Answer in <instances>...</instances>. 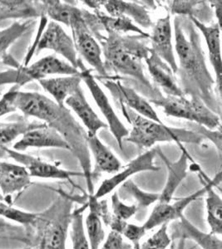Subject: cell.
<instances>
[{"mask_svg":"<svg viewBox=\"0 0 222 249\" xmlns=\"http://www.w3.org/2000/svg\"><path fill=\"white\" fill-rule=\"evenodd\" d=\"M158 150L159 148L147 150L144 153L141 154L133 159L126 164L125 166H122L113 176L103 180V183L97 188L96 192H94L91 196L95 199L99 200L113 192L117 187L123 185L134 175L146 171H159V166L155 164V159L158 155Z\"/></svg>","mask_w":222,"mask_h":249,"instance_id":"cell-10","label":"cell"},{"mask_svg":"<svg viewBox=\"0 0 222 249\" xmlns=\"http://www.w3.org/2000/svg\"><path fill=\"white\" fill-rule=\"evenodd\" d=\"M2 150L9 155L10 158L23 165L28 170L29 176L31 177H37L42 178H54L68 180L74 186L77 187L74 184L72 178L74 176H83V172H75L72 170H64L57 167V165L49 162L43 161L41 159L36 158L35 156H29L22 153L17 150H11L9 148H2Z\"/></svg>","mask_w":222,"mask_h":249,"instance_id":"cell-13","label":"cell"},{"mask_svg":"<svg viewBox=\"0 0 222 249\" xmlns=\"http://www.w3.org/2000/svg\"><path fill=\"white\" fill-rule=\"evenodd\" d=\"M126 191L130 194L137 201V206L140 208H148L151 204H157L159 200V193H149L141 190L133 182L129 179L122 185Z\"/></svg>","mask_w":222,"mask_h":249,"instance_id":"cell-36","label":"cell"},{"mask_svg":"<svg viewBox=\"0 0 222 249\" xmlns=\"http://www.w3.org/2000/svg\"><path fill=\"white\" fill-rule=\"evenodd\" d=\"M193 23L195 28L199 29L203 34L205 44L209 53V58L211 66L216 73V87L221 96L222 89V52H221V26L218 23H213L211 25H206L205 23L200 22L192 17H188Z\"/></svg>","mask_w":222,"mask_h":249,"instance_id":"cell-16","label":"cell"},{"mask_svg":"<svg viewBox=\"0 0 222 249\" xmlns=\"http://www.w3.org/2000/svg\"><path fill=\"white\" fill-rule=\"evenodd\" d=\"M146 232L147 231L143 228V225L140 226V225L127 223L123 230L122 235L132 244L134 249H139L141 240L145 236Z\"/></svg>","mask_w":222,"mask_h":249,"instance_id":"cell-39","label":"cell"},{"mask_svg":"<svg viewBox=\"0 0 222 249\" xmlns=\"http://www.w3.org/2000/svg\"><path fill=\"white\" fill-rule=\"evenodd\" d=\"M205 177V176H204ZM211 179L205 177V185L202 190L191 194L189 196L177 199L170 203H157L151 214L143 224V228L148 232L155 228H159L163 224H169L171 221L178 220L184 214V211L192 202L197 200L202 196H205Z\"/></svg>","mask_w":222,"mask_h":249,"instance_id":"cell-12","label":"cell"},{"mask_svg":"<svg viewBox=\"0 0 222 249\" xmlns=\"http://www.w3.org/2000/svg\"><path fill=\"white\" fill-rule=\"evenodd\" d=\"M158 155L165 162L167 168V178L162 193H160L159 200L157 203H170L181 183L187 176L188 161L194 162L185 148L182 149V154L177 161L171 162L158 150Z\"/></svg>","mask_w":222,"mask_h":249,"instance_id":"cell-15","label":"cell"},{"mask_svg":"<svg viewBox=\"0 0 222 249\" xmlns=\"http://www.w3.org/2000/svg\"><path fill=\"white\" fill-rule=\"evenodd\" d=\"M5 200V198L3 197V195L0 193V201H4Z\"/></svg>","mask_w":222,"mask_h":249,"instance_id":"cell-46","label":"cell"},{"mask_svg":"<svg viewBox=\"0 0 222 249\" xmlns=\"http://www.w3.org/2000/svg\"><path fill=\"white\" fill-rule=\"evenodd\" d=\"M29 148H57L70 150L65 140L56 130L49 126L30 130L14 145V150L20 152Z\"/></svg>","mask_w":222,"mask_h":249,"instance_id":"cell-18","label":"cell"},{"mask_svg":"<svg viewBox=\"0 0 222 249\" xmlns=\"http://www.w3.org/2000/svg\"><path fill=\"white\" fill-rule=\"evenodd\" d=\"M111 205L112 215L125 222L133 217L139 210L137 204H127L122 201L116 191L111 196Z\"/></svg>","mask_w":222,"mask_h":249,"instance_id":"cell-38","label":"cell"},{"mask_svg":"<svg viewBox=\"0 0 222 249\" xmlns=\"http://www.w3.org/2000/svg\"><path fill=\"white\" fill-rule=\"evenodd\" d=\"M83 213L77 210L72 213L70 234L73 249H91L86 236Z\"/></svg>","mask_w":222,"mask_h":249,"instance_id":"cell-34","label":"cell"},{"mask_svg":"<svg viewBox=\"0 0 222 249\" xmlns=\"http://www.w3.org/2000/svg\"><path fill=\"white\" fill-rule=\"evenodd\" d=\"M82 82L83 80L81 73H79L54 78H46L40 80L38 83L49 95L54 97L57 104L63 107L65 106L67 98L73 95L77 88L81 87Z\"/></svg>","mask_w":222,"mask_h":249,"instance_id":"cell-24","label":"cell"},{"mask_svg":"<svg viewBox=\"0 0 222 249\" xmlns=\"http://www.w3.org/2000/svg\"><path fill=\"white\" fill-rule=\"evenodd\" d=\"M134 249L133 247L131 244H126L125 242H124V244H123V247H122V249Z\"/></svg>","mask_w":222,"mask_h":249,"instance_id":"cell-45","label":"cell"},{"mask_svg":"<svg viewBox=\"0 0 222 249\" xmlns=\"http://www.w3.org/2000/svg\"><path fill=\"white\" fill-rule=\"evenodd\" d=\"M174 32L176 53L179 60L177 74L181 78L183 94L203 101L212 111L221 116V100L215 91L216 81L208 69L200 35L195 26L189 18L176 16Z\"/></svg>","mask_w":222,"mask_h":249,"instance_id":"cell-1","label":"cell"},{"mask_svg":"<svg viewBox=\"0 0 222 249\" xmlns=\"http://www.w3.org/2000/svg\"><path fill=\"white\" fill-rule=\"evenodd\" d=\"M38 249H45V241H44V238H42V240L40 242L39 247H38Z\"/></svg>","mask_w":222,"mask_h":249,"instance_id":"cell-44","label":"cell"},{"mask_svg":"<svg viewBox=\"0 0 222 249\" xmlns=\"http://www.w3.org/2000/svg\"><path fill=\"white\" fill-rule=\"evenodd\" d=\"M72 214L62 216L49 225L43 237L46 249H67Z\"/></svg>","mask_w":222,"mask_h":249,"instance_id":"cell-31","label":"cell"},{"mask_svg":"<svg viewBox=\"0 0 222 249\" xmlns=\"http://www.w3.org/2000/svg\"><path fill=\"white\" fill-rule=\"evenodd\" d=\"M0 216L28 226L35 224L39 218L40 214L18 210L10 206L9 204H4L3 201H0Z\"/></svg>","mask_w":222,"mask_h":249,"instance_id":"cell-35","label":"cell"},{"mask_svg":"<svg viewBox=\"0 0 222 249\" xmlns=\"http://www.w3.org/2000/svg\"><path fill=\"white\" fill-rule=\"evenodd\" d=\"M79 73L77 68L69 62L59 59L55 55H49L37 60L31 65H18L15 70L0 72V86L15 83L20 88L33 81L38 82L52 75L70 76Z\"/></svg>","mask_w":222,"mask_h":249,"instance_id":"cell-6","label":"cell"},{"mask_svg":"<svg viewBox=\"0 0 222 249\" xmlns=\"http://www.w3.org/2000/svg\"><path fill=\"white\" fill-rule=\"evenodd\" d=\"M88 146L95 163L94 170H92V179L94 177H98L103 173L115 174L123 166L119 160L107 145L103 144L97 137V135H88Z\"/></svg>","mask_w":222,"mask_h":249,"instance_id":"cell-21","label":"cell"},{"mask_svg":"<svg viewBox=\"0 0 222 249\" xmlns=\"http://www.w3.org/2000/svg\"><path fill=\"white\" fill-rule=\"evenodd\" d=\"M43 8V15L47 18H49L55 23H63L69 27L74 12L77 9L74 3L69 1H41Z\"/></svg>","mask_w":222,"mask_h":249,"instance_id":"cell-32","label":"cell"},{"mask_svg":"<svg viewBox=\"0 0 222 249\" xmlns=\"http://www.w3.org/2000/svg\"><path fill=\"white\" fill-rule=\"evenodd\" d=\"M124 244L123 235L116 231H111L103 241L99 249H121Z\"/></svg>","mask_w":222,"mask_h":249,"instance_id":"cell-41","label":"cell"},{"mask_svg":"<svg viewBox=\"0 0 222 249\" xmlns=\"http://www.w3.org/2000/svg\"><path fill=\"white\" fill-rule=\"evenodd\" d=\"M19 89L18 86L14 85L9 91L3 94L2 98L0 99V117L17 110L15 106V100Z\"/></svg>","mask_w":222,"mask_h":249,"instance_id":"cell-40","label":"cell"},{"mask_svg":"<svg viewBox=\"0 0 222 249\" xmlns=\"http://www.w3.org/2000/svg\"><path fill=\"white\" fill-rule=\"evenodd\" d=\"M65 106L71 108L84 124L89 136H96L101 129L109 128L106 122L99 118L86 98L82 87L67 98Z\"/></svg>","mask_w":222,"mask_h":249,"instance_id":"cell-17","label":"cell"},{"mask_svg":"<svg viewBox=\"0 0 222 249\" xmlns=\"http://www.w3.org/2000/svg\"><path fill=\"white\" fill-rule=\"evenodd\" d=\"M168 226L167 224L160 226L157 232L141 244L139 249H167L171 243V237L168 233Z\"/></svg>","mask_w":222,"mask_h":249,"instance_id":"cell-37","label":"cell"},{"mask_svg":"<svg viewBox=\"0 0 222 249\" xmlns=\"http://www.w3.org/2000/svg\"><path fill=\"white\" fill-rule=\"evenodd\" d=\"M209 5L212 8V10L215 11L216 17L217 18L218 22L217 23L222 28V1H210Z\"/></svg>","mask_w":222,"mask_h":249,"instance_id":"cell-42","label":"cell"},{"mask_svg":"<svg viewBox=\"0 0 222 249\" xmlns=\"http://www.w3.org/2000/svg\"><path fill=\"white\" fill-rule=\"evenodd\" d=\"M47 126L43 122H29L25 117L16 122L0 123V150L30 130Z\"/></svg>","mask_w":222,"mask_h":249,"instance_id":"cell-30","label":"cell"},{"mask_svg":"<svg viewBox=\"0 0 222 249\" xmlns=\"http://www.w3.org/2000/svg\"><path fill=\"white\" fill-rule=\"evenodd\" d=\"M117 105L131 125V131L125 141L137 145L139 149H149L160 142H175L182 150L185 148L183 143L201 144L203 142V136L194 130L171 127L164 123H157L123 104L117 103Z\"/></svg>","mask_w":222,"mask_h":249,"instance_id":"cell-4","label":"cell"},{"mask_svg":"<svg viewBox=\"0 0 222 249\" xmlns=\"http://www.w3.org/2000/svg\"><path fill=\"white\" fill-rule=\"evenodd\" d=\"M94 15L97 16L100 23L103 27L106 33L112 32L117 34H123L127 33H134L138 35H143L150 37V34L143 31L138 26L134 24L132 20L125 16L113 17L102 11V9L92 10Z\"/></svg>","mask_w":222,"mask_h":249,"instance_id":"cell-29","label":"cell"},{"mask_svg":"<svg viewBox=\"0 0 222 249\" xmlns=\"http://www.w3.org/2000/svg\"><path fill=\"white\" fill-rule=\"evenodd\" d=\"M178 221L179 223L172 232L174 238L194 241L202 249H222V240L219 236L203 232L188 220L184 214L180 217Z\"/></svg>","mask_w":222,"mask_h":249,"instance_id":"cell-23","label":"cell"},{"mask_svg":"<svg viewBox=\"0 0 222 249\" xmlns=\"http://www.w3.org/2000/svg\"><path fill=\"white\" fill-rule=\"evenodd\" d=\"M149 41L151 42V52L166 62L174 73L177 74V62L172 44L171 15L168 14L157 20L152 27Z\"/></svg>","mask_w":222,"mask_h":249,"instance_id":"cell-14","label":"cell"},{"mask_svg":"<svg viewBox=\"0 0 222 249\" xmlns=\"http://www.w3.org/2000/svg\"><path fill=\"white\" fill-rule=\"evenodd\" d=\"M31 184V176L23 165L0 161V190L4 196L25 190Z\"/></svg>","mask_w":222,"mask_h":249,"instance_id":"cell-22","label":"cell"},{"mask_svg":"<svg viewBox=\"0 0 222 249\" xmlns=\"http://www.w3.org/2000/svg\"><path fill=\"white\" fill-rule=\"evenodd\" d=\"M101 7H103L108 15L113 17L125 16L133 19L138 25L145 29L153 27L154 23L148 9L145 5L137 2H128L120 0H101Z\"/></svg>","mask_w":222,"mask_h":249,"instance_id":"cell-20","label":"cell"},{"mask_svg":"<svg viewBox=\"0 0 222 249\" xmlns=\"http://www.w3.org/2000/svg\"><path fill=\"white\" fill-rule=\"evenodd\" d=\"M87 208H89V212L88 215L86 216L85 220L83 221L86 236L91 249H99L106 238L103 221L100 218L93 203L90 199H89L84 206L80 208V210L84 212Z\"/></svg>","mask_w":222,"mask_h":249,"instance_id":"cell-28","label":"cell"},{"mask_svg":"<svg viewBox=\"0 0 222 249\" xmlns=\"http://www.w3.org/2000/svg\"><path fill=\"white\" fill-rule=\"evenodd\" d=\"M46 23L47 20L41 19L37 38L35 40V44L29 50V53L27 54L23 66L29 65V62L35 53L38 54L40 52L47 49L59 54L68 60L69 64L77 69V63L80 57H77V53L72 37L66 33L59 23L51 21L47 27Z\"/></svg>","mask_w":222,"mask_h":249,"instance_id":"cell-7","label":"cell"},{"mask_svg":"<svg viewBox=\"0 0 222 249\" xmlns=\"http://www.w3.org/2000/svg\"><path fill=\"white\" fill-rule=\"evenodd\" d=\"M168 14L182 17H192L205 23L212 17L213 10L205 1H170Z\"/></svg>","mask_w":222,"mask_h":249,"instance_id":"cell-27","label":"cell"},{"mask_svg":"<svg viewBox=\"0 0 222 249\" xmlns=\"http://www.w3.org/2000/svg\"><path fill=\"white\" fill-rule=\"evenodd\" d=\"M0 96H1V92H0Z\"/></svg>","mask_w":222,"mask_h":249,"instance_id":"cell-48","label":"cell"},{"mask_svg":"<svg viewBox=\"0 0 222 249\" xmlns=\"http://www.w3.org/2000/svg\"><path fill=\"white\" fill-rule=\"evenodd\" d=\"M15 106L24 116L42 121L65 140L83 170L90 195L93 194L88 132L75 119L69 108L66 106L61 107L48 96L32 91H18Z\"/></svg>","mask_w":222,"mask_h":249,"instance_id":"cell-2","label":"cell"},{"mask_svg":"<svg viewBox=\"0 0 222 249\" xmlns=\"http://www.w3.org/2000/svg\"><path fill=\"white\" fill-rule=\"evenodd\" d=\"M43 16L41 1H0V21Z\"/></svg>","mask_w":222,"mask_h":249,"instance_id":"cell-26","label":"cell"},{"mask_svg":"<svg viewBox=\"0 0 222 249\" xmlns=\"http://www.w3.org/2000/svg\"><path fill=\"white\" fill-rule=\"evenodd\" d=\"M145 62L156 87L162 88L166 96H185L177 84L175 73L166 62L153 52H151L149 57L146 58Z\"/></svg>","mask_w":222,"mask_h":249,"instance_id":"cell-19","label":"cell"},{"mask_svg":"<svg viewBox=\"0 0 222 249\" xmlns=\"http://www.w3.org/2000/svg\"><path fill=\"white\" fill-rule=\"evenodd\" d=\"M69 28L73 34L74 46L77 53L97 71L101 78H107L109 75L106 71L103 60L102 48L89 31L82 15V9L77 8L74 12Z\"/></svg>","mask_w":222,"mask_h":249,"instance_id":"cell-8","label":"cell"},{"mask_svg":"<svg viewBox=\"0 0 222 249\" xmlns=\"http://www.w3.org/2000/svg\"><path fill=\"white\" fill-rule=\"evenodd\" d=\"M149 38L138 34L123 35L108 32L100 44L106 71L133 78L149 92L150 100H153L160 98L163 94L151 84L144 72L143 60L149 57L151 52L148 45Z\"/></svg>","mask_w":222,"mask_h":249,"instance_id":"cell-3","label":"cell"},{"mask_svg":"<svg viewBox=\"0 0 222 249\" xmlns=\"http://www.w3.org/2000/svg\"><path fill=\"white\" fill-rule=\"evenodd\" d=\"M77 69L81 73L83 82L85 83L91 92L94 102H96L97 107L99 108L101 113L103 114L107 121V124L117 141L120 150H123V142L126 137L129 136V129L126 127L125 124H123L117 116V113L115 112V110L110 104L108 96L92 73V70L87 68L81 58L77 63Z\"/></svg>","mask_w":222,"mask_h":249,"instance_id":"cell-9","label":"cell"},{"mask_svg":"<svg viewBox=\"0 0 222 249\" xmlns=\"http://www.w3.org/2000/svg\"><path fill=\"white\" fill-rule=\"evenodd\" d=\"M32 249V248H27V249Z\"/></svg>","mask_w":222,"mask_h":249,"instance_id":"cell-47","label":"cell"},{"mask_svg":"<svg viewBox=\"0 0 222 249\" xmlns=\"http://www.w3.org/2000/svg\"><path fill=\"white\" fill-rule=\"evenodd\" d=\"M34 23V21L32 20L25 22H15L8 28L0 30V61L4 62L8 57L7 50L9 47L22 37Z\"/></svg>","mask_w":222,"mask_h":249,"instance_id":"cell-33","label":"cell"},{"mask_svg":"<svg viewBox=\"0 0 222 249\" xmlns=\"http://www.w3.org/2000/svg\"><path fill=\"white\" fill-rule=\"evenodd\" d=\"M8 228H13V226L9 223H7L3 218H0V230H5Z\"/></svg>","mask_w":222,"mask_h":249,"instance_id":"cell-43","label":"cell"},{"mask_svg":"<svg viewBox=\"0 0 222 249\" xmlns=\"http://www.w3.org/2000/svg\"><path fill=\"white\" fill-rule=\"evenodd\" d=\"M149 102L162 108L166 116L196 122L208 130L221 127L219 115L196 97L188 99L185 96H163L157 99L149 100Z\"/></svg>","mask_w":222,"mask_h":249,"instance_id":"cell-5","label":"cell"},{"mask_svg":"<svg viewBox=\"0 0 222 249\" xmlns=\"http://www.w3.org/2000/svg\"><path fill=\"white\" fill-rule=\"evenodd\" d=\"M221 178L222 172L220 171L216 178L211 179L205 194L206 222L211 230L210 232L219 237L222 234V199L213 188L221 183Z\"/></svg>","mask_w":222,"mask_h":249,"instance_id":"cell-25","label":"cell"},{"mask_svg":"<svg viewBox=\"0 0 222 249\" xmlns=\"http://www.w3.org/2000/svg\"><path fill=\"white\" fill-rule=\"evenodd\" d=\"M123 79V77L120 76L110 75L107 78H101L100 80L103 82L104 87L109 89L115 102H117V104H123L148 119L157 123H163L151 103L132 88L123 85L121 82V80Z\"/></svg>","mask_w":222,"mask_h":249,"instance_id":"cell-11","label":"cell"}]
</instances>
